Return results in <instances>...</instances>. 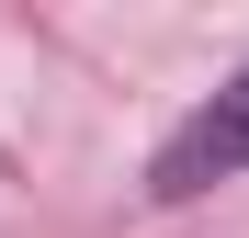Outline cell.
Returning <instances> with one entry per match:
<instances>
[{"label": "cell", "instance_id": "6da1fadb", "mask_svg": "<svg viewBox=\"0 0 249 238\" xmlns=\"http://www.w3.org/2000/svg\"><path fill=\"white\" fill-rule=\"evenodd\" d=\"M238 170H249V68H238L204 113L170 125V147L147 159V193H159V204H193V193H215V182H238Z\"/></svg>", "mask_w": 249, "mask_h": 238}]
</instances>
